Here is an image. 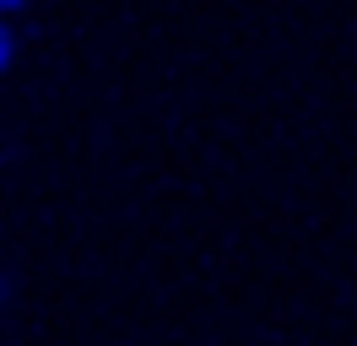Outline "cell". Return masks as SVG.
Here are the masks:
<instances>
[{"instance_id": "cell-1", "label": "cell", "mask_w": 357, "mask_h": 346, "mask_svg": "<svg viewBox=\"0 0 357 346\" xmlns=\"http://www.w3.org/2000/svg\"><path fill=\"white\" fill-rule=\"evenodd\" d=\"M17 65V33H11V22L0 17V76Z\"/></svg>"}]
</instances>
